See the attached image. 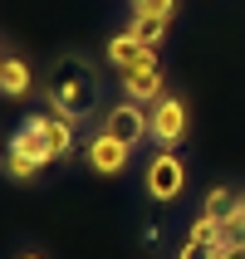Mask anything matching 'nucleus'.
<instances>
[{
	"instance_id": "nucleus-10",
	"label": "nucleus",
	"mask_w": 245,
	"mask_h": 259,
	"mask_svg": "<svg viewBox=\"0 0 245 259\" xmlns=\"http://www.w3.org/2000/svg\"><path fill=\"white\" fill-rule=\"evenodd\" d=\"M49 147H54V161L74 152V117H64V113H49Z\"/></svg>"
},
{
	"instance_id": "nucleus-20",
	"label": "nucleus",
	"mask_w": 245,
	"mask_h": 259,
	"mask_svg": "<svg viewBox=\"0 0 245 259\" xmlns=\"http://www.w3.org/2000/svg\"><path fill=\"white\" fill-rule=\"evenodd\" d=\"M25 259H40V254H25Z\"/></svg>"
},
{
	"instance_id": "nucleus-16",
	"label": "nucleus",
	"mask_w": 245,
	"mask_h": 259,
	"mask_svg": "<svg viewBox=\"0 0 245 259\" xmlns=\"http://www.w3.org/2000/svg\"><path fill=\"white\" fill-rule=\"evenodd\" d=\"M226 245H201V240H187V245L177 249V259H221Z\"/></svg>"
},
{
	"instance_id": "nucleus-15",
	"label": "nucleus",
	"mask_w": 245,
	"mask_h": 259,
	"mask_svg": "<svg viewBox=\"0 0 245 259\" xmlns=\"http://www.w3.org/2000/svg\"><path fill=\"white\" fill-rule=\"evenodd\" d=\"M226 205H235L231 201V191H226V186H211V191H206V201H201V215H226Z\"/></svg>"
},
{
	"instance_id": "nucleus-7",
	"label": "nucleus",
	"mask_w": 245,
	"mask_h": 259,
	"mask_svg": "<svg viewBox=\"0 0 245 259\" xmlns=\"http://www.w3.org/2000/svg\"><path fill=\"white\" fill-rule=\"evenodd\" d=\"M108 59H113L118 69H157V49L137 44L132 34H113L108 39Z\"/></svg>"
},
{
	"instance_id": "nucleus-5",
	"label": "nucleus",
	"mask_w": 245,
	"mask_h": 259,
	"mask_svg": "<svg viewBox=\"0 0 245 259\" xmlns=\"http://www.w3.org/2000/svg\"><path fill=\"white\" fill-rule=\"evenodd\" d=\"M84 157H88V166H93L98 176H123V171H128L132 147H128V142H118L113 132H98V137L84 147Z\"/></svg>"
},
{
	"instance_id": "nucleus-4",
	"label": "nucleus",
	"mask_w": 245,
	"mask_h": 259,
	"mask_svg": "<svg viewBox=\"0 0 245 259\" xmlns=\"http://www.w3.org/2000/svg\"><path fill=\"white\" fill-rule=\"evenodd\" d=\"M10 152H20V157H29L34 166H49L54 161V147H49V117H25V127L10 137Z\"/></svg>"
},
{
	"instance_id": "nucleus-1",
	"label": "nucleus",
	"mask_w": 245,
	"mask_h": 259,
	"mask_svg": "<svg viewBox=\"0 0 245 259\" xmlns=\"http://www.w3.org/2000/svg\"><path fill=\"white\" fill-rule=\"evenodd\" d=\"M143 186H147V196H152V201H177V196H182V186H187V161L177 157L172 147L152 152V157H147Z\"/></svg>"
},
{
	"instance_id": "nucleus-6",
	"label": "nucleus",
	"mask_w": 245,
	"mask_h": 259,
	"mask_svg": "<svg viewBox=\"0 0 245 259\" xmlns=\"http://www.w3.org/2000/svg\"><path fill=\"white\" fill-rule=\"evenodd\" d=\"M152 137H157L162 147H177L182 137H187V103L182 98L152 103Z\"/></svg>"
},
{
	"instance_id": "nucleus-11",
	"label": "nucleus",
	"mask_w": 245,
	"mask_h": 259,
	"mask_svg": "<svg viewBox=\"0 0 245 259\" xmlns=\"http://www.w3.org/2000/svg\"><path fill=\"white\" fill-rule=\"evenodd\" d=\"M0 93L5 98H25L29 93V69L20 59H5V73H0Z\"/></svg>"
},
{
	"instance_id": "nucleus-8",
	"label": "nucleus",
	"mask_w": 245,
	"mask_h": 259,
	"mask_svg": "<svg viewBox=\"0 0 245 259\" xmlns=\"http://www.w3.org/2000/svg\"><path fill=\"white\" fill-rule=\"evenodd\" d=\"M123 73V93L132 103H162V69H118Z\"/></svg>"
},
{
	"instance_id": "nucleus-18",
	"label": "nucleus",
	"mask_w": 245,
	"mask_h": 259,
	"mask_svg": "<svg viewBox=\"0 0 245 259\" xmlns=\"http://www.w3.org/2000/svg\"><path fill=\"white\" fill-rule=\"evenodd\" d=\"M221 259H245V245H226V254Z\"/></svg>"
},
{
	"instance_id": "nucleus-3",
	"label": "nucleus",
	"mask_w": 245,
	"mask_h": 259,
	"mask_svg": "<svg viewBox=\"0 0 245 259\" xmlns=\"http://www.w3.org/2000/svg\"><path fill=\"white\" fill-rule=\"evenodd\" d=\"M103 132H113L118 142L137 147L143 137H152V113H143V103H118V108H108V117H103Z\"/></svg>"
},
{
	"instance_id": "nucleus-9",
	"label": "nucleus",
	"mask_w": 245,
	"mask_h": 259,
	"mask_svg": "<svg viewBox=\"0 0 245 259\" xmlns=\"http://www.w3.org/2000/svg\"><path fill=\"white\" fill-rule=\"evenodd\" d=\"M137 44H147V49H157L162 34H167V20L162 15H132V29H128Z\"/></svg>"
},
{
	"instance_id": "nucleus-14",
	"label": "nucleus",
	"mask_w": 245,
	"mask_h": 259,
	"mask_svg": "<svg viewBox=\"0 0 245 259\" xmlns=\"http://www.w3.org/2000/svg\"><path fill=\"white\" fill-rule=\"evenodd\" d=\"M5 171H10V181H34L40 166H34L29 157H20V152H5Z\"/></svg>"
},
{
	"instance_id": "nucleus-19",
	"label": "nucleus",
	"mask_w": 245,
	"mask_h": 259,
	"mask_svg": "<svg viewBox=\"0 0 245 259\" xmlns=\"http://www.w3.org/2000/svg\"><path fill=\"white\" fill-rule=\"evenodd\" d=\"M0 73H5V49H0Z\"/></svg>"
},
{
	"instance_id": "nucleus-13",
	"label": "nucleus",
	"mask_w": 245,
	"mask_h": 259,
	"mask_svg": "<svg viewBox=\"0 0 245 259\" xmlns=\"http://www.w3.org/2000/svg\"><path fill=\"white\" fill-rule=\"evenodd\" d=\"M187 240H201V245H226V240H221V220H216V215H196V220H191V230H187Z\"/></svg>"
},
{
	"instance_id": "nucleus-12",
	"label": "nucleus",
	"mask_w": 245,
	"mask_h": 259,
	"mask_svg": "<svg viewBox=\"0 0 245 259\" xmlns=\"http://www.w3.org/2000/svg\"><path fill=\"white\" fill-rule=\"evenodd\" d=\"M221 240L226 245H245V201H235L226 215H221Z\"/></svg>"
},
{
	"instance_id": "nucleus-17",
	"label": "nucleus",
	"mask_w": 245,
	"mask_h": 259,
	"mask_svg": "<svg viewBox=\"0 0 245 259\" xmlns=\"http://www.w3.org/2000/svg\"><path fill=\"white\" fill-rule=\"evenodd\" d=\"M177 0H132V15H162V20H172Z\"/></svg>"
},
{
	"instance_id": "nucleus-2",
	"label": "nucleus",
	"mask_w": 245,
	"mask_h": 259,
	"mask_svg": "<svg viewBox=\"0 0 245 259\" xmlns=\"http://www.w3.org/2000/svg\"><path fill=\"white\" fill-rule=\"evenodd\" d=\"M49 98H54V108H59L64 117H74V122H79V117L88 113V103H93V83L64 64V69L54 73V93H49Z\"/></svg>"
}]
</instances>
